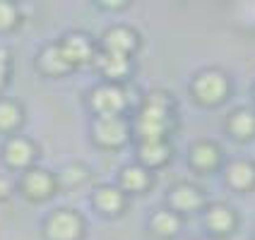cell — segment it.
<instances>
[{
    "label": "cell",
    "instance_id": "cell-1",
    "mask_svg": "<svg viewBox=\"0 0 255 240\" xmlns=\"http://www.w3.org/2000/svg\"><path fill=\"white\" fill-rule=\"evenodd\" d=\"M176 127V101L166 91H149L135 115L137 142L169 140Z\"/></svg>",
    "mask_w": 255,
    "mask_h": 240
},
{
    "label": "cell",
    "instance_id": "cell-2",
    "mask_svg": "<svg viewBox=\"0 0 255 240\" xmlns=\"http://www.w3.org/2000/svg\"><path fill=\"white\" fill-rule=\"evenodd\" d=\"M229 77L227 72L210 68V70H202L195 75L193 80V96L198 99V103L202 106H217L229 96Z\"/></svg>",
    "mask_w": 255,
    "mask_h": 240
},
{
    "label": "cell",
    "instance_id": "cell-3",
    "mask_svg": "<svg viewBox=\"0 0 255 240\" xmlns=\"http://www.w3.org/2000/svg\"><path fill=\"white\" fill-rule=\"evenodd\" d=\"M43 236L48 240H80L85 236V219L75 209H56L43 221Z\"/></svg>",
    "mask_w": 255,
    "mask_h": 240
},
{
    "label": "cell",
    "instance_id": "cell-4",
    "mask_svg": "<svg viewBox=\"0 0 255 240\" xmlns=\"http://www.w3.org/2000/svg\"><path fill=\"white\" fill-rule=\"evenodd\" d=\"M89 106L97 113V118L104 115H123V111L128 108V94L123 84H104L94 86L89 94Z\"/></svg>",
    "mask_w": 255,
    "mask_h": 240
},
{
    "label": "cell",
    "instance_id": "cell-5",
    "mask_svg": "<svg viewBox=\"0 0 255 240\" xmlns=\"http://www.w3.org/2000/svg\"><path fill=\"white\" fill-rule=\"evenodd\" d=\"M92 132H94V142L99 147H104V149H118L130 137V125H128V120L123 115H104V118L94 120Z\"/></svg>",
    "mask_w": 255,
    "mask_h": 240
},
{
    "label": "cell",
    "instance_id": "cell-6",
    "mask_svg": "<svg viewBox=\"0 0 255 240\" xmlns=\"http://www.w3.org/2000/svg\"><path fill=\"white\" fill-rule=\"evenodd\" d=\"M58 46H60L63 56L70 60L72 68L94 63V58L99 53L97 41H94L89 34H85V31H70V34H65V36L58 41Z\"/></svg>",
    "mask_w": 255,
    "mask_h": 240
},
{
    "label": "cell",
    "instance_id": "cell-7",
    "mask_svg": "<svg viewBox=\"0 0 255 240\" xmlns=\"http://www.w3.org/2000/svg\"><path fill=\"white\" fill-rule=\"evenodd\" d=\"M58 183L56 175L46 168H29L22 173V180H19V192L31 202H46L56 195Z\"/></svg>",
    "mask_w": 255,
    "mask_h": 240
},
{
    "label": "cell",
    "instance_id": "cell-8",
    "mask_svg": "<svg viewBox=\"0 0 255 240\" xmlns=\"http://www.w3.org/2000/svg\"><path fill=\"white\" fill-rule=\"evenodd\" d=\"M39 156L36 144L24 137V135H10L5 147H2V161L7 163V168L14 170H29L34 168V161Z\"/></svg>",
    "mask_w": 255,
    "mask_h": 240
},
{
    "label": "cell",
    "instance_id": "cell-9",
    "mask_svg": "<svg viewBox=\"0 0 255 240\" xmlns=\"http://www.w3.org/2000/svg\"><path fill=\"white\" fill-rule=\"evenodd\" d=\"M137 48H140V34L132 27L116 24V27H109L101 34L99 51H109V53H118V56L130 58Z\"/></svg>",
    "mask_w": 255,
    "mask_h": 240
},
{
    "label": "cell",
    "instance_id": "cell-10",
    "mask_svg": "<svg viewBox=\"0 0 255 240\" xmlns=\"http://www.w3.org/2000/svg\"><path fill=\"white\" fill-rule=\"evenodd\" d=\"M94 68L99 70V75L109 84H123L128 77H130V72H132V60L128 56L99 51L97 58H94Z\"/></svg>",
    "mask_w": 255,
    "mask_h": 240
},
{
    "label": "cell",
    "instance_id": "cell-11",
    "mask_svg": "<svg viewBox=\"0 0 255 240\" xmlns=\"http://www.w3.org/2000/svg\"><path fill=\"white\" fill-rule=\"evenodd\" d=\"M169 204L176 214H195L205 207V192L193 183H176L169 192Z\"/></svg>",
    "mask_w": 255,
    "mask_h": 240
},
{
    "label": "cell",
    "instance_id": "cell-12",
    "mask_svg": "<svg viewBox=\"0 0 255 240\" xmlns=\"http://www.w3.org/2000/svg\"><path fill=\"white\" fill-rule=\"evenodd\" d=\"M36 68H39L46 77H65V75H70V72L75 70L70 65V60L63 56L58 41L48 43V46H43L41 51H39V56H36Z\"/></svg>",
    "mask_w": 255,
    "mask_h": 240
},
{
    "label": "cell",
    "instance_id": "cell-13",
    "mask_svg": "<svg viewBox=\"0 0 255 240\" xmlns=\"http://www.w3.org/2000/svg\"><path fill=\"white\" fill-rule=\"evenodd\" d=\"M154 183L152 178V170H147L140 163H130L123 166L118 173V187L126 192V195H144Z\"/></svg>",
    "mask_w": 255,
    "mask_h": 240
},
{
    "label": "cell",
    "instance_id": "cell-14",
    "mask_svg": "<svg viewBox=\"0 0 255 240\" xmlns=\"http://www.w3.org/2000/svg\"><path fill=\"white\" fill-rule=\"evenodd\" d=\"M92 204L99 209L104 216H121L128 207V195L118 185H101L97 187Z\"/></svg>",
    "mask_w": 255,
    "mask_h": 240
},
{
    "label": "cell",
    "instance_id": "cell-15",
    "mask_svg": "<svg viewBox=\"0 0 255 240\" xmlns=\"http://www.w3.org/2000/svg\"><path fill=\"white\" fill-rule=\"evenodd\" d=\"M222 163V149L212 140H200L190 147V166L202 173H212Z\"/></svg>",
    "mask_w": 255,
    "mask_h": 240
},
{
    "label": "cell",
    "instance_id": "cell-16",
    "mask_svg": "<svg viewBox=\"0 0 255 240\" xmlns=\"http://www.w3.org/2000/svg\"><path fill=\"white\" fill-rule=\"evenodd\" d=\"M171 152H173V149H171L169 140L140 142V144H137V159H140V166H144L147 170L161 168L164 163H169Z\"/></svg>",
    "mask_w": 255,
    "mask_h": 240
},
{
    "label": "cell",
    "instance_id": "cell-17",
    "mask_svg": "<svg viewBox=\"0 0 255 240\" xmlns=\"http://www.w3.org/2000/svg\"><path fill=\"white\" fill-rule=\"evenodd\" d=\"M205 224L214 236H231L239 224V216L234 212V207H229V204H212L205 214Z\"/></svg>",
    "mask_w": 255,
    "mask_h": 240
},
{
    "label": "cell",
    "instance_id": "cell-18",
    "mask_svg": "<svg viewBox=\"0 0 255 240\" xmlns=\"http://www.w3.org/2000/svg\"><path fill=\"white\" fill-rule=\"evenodd\" d=\"M227 183L234 190L248 192L255 187V163L251 159H236L227 166Z\"/></svg>",
    "mask_w": 255,
    "mask_h": 240
},
{
    "label": "cell",
    "instance_id": "cell-19",
    "mask_svg": "<svg viewBox=\"0 0 255 240\" xmlns=\"http://www.w3.org/2000/svg\"><path fill=\"white\" fill-rule=\"evenodd\" d=\"M181 226H183L181 214L171 212V209H159V212H154L152 219H149V231L161 240L176 238L178 231H181Z\"/></svg>",
    "mask_w": 255,
    "mask_h": 240
},
{
    "label": "cell",
    "instance_id": "cell-20",
    "mask_svg": "<svg viewBox=\"0 0 255 240\" xmlns=\"http://www.w3.org/2000/svg\"><path fill=\"white\" fill-rule=\"evenodd\" d=\"M227 130L231 132V137L239 142L253 140L255 137V111H251V108H236L234 113L229 115Z\"/></svg>",
    "mask_w": 255,
    "mask_h": 240
},
{
    "label": "cell",
    "instance_id": "cell-21",
    "mask_svg": "<svg viewBox=\"0 0 255 240\" xmlns=\"http://www.w3.org/2000/svg\"><path fill=\"white\" fill-rule=\"evenodd\" d=\"M24 123V108L14 99L0 96V132L14 135V130Z\"/></svg>",
    "mask_w": 255,
    "mask_h": 240
},
{
    "label": "cell",
    "instance_id": "cell-22",
    "mask_svg": "<svg viewBox=\"0 0 255 240\" xmlns=\"http://www.w3.org/2000/svg\"><path fill=\"white\" fill-rule=\"evenodd\" d=\"M89 180V168L85 163H70L60 170L56 175L58 187H65V190H72V187H80L82 183Z\"/></svg>",
    "mask_w": 255,
    "mask_h": 240
},
{
    "label": "cell",
    "instance_id": "cell-23",
    "mask_svg": "<svg viewBox=\"0 0 255 240\" xmlns=\"http://www.w3.org/2000/svg\"><path fill=\"white\" fill-rule=\"evenodd\" d=\"M22 14H19V7L14 2H7V0H0V34L2 31H12L17 24H19Z\"/></svg>",
    "mask_w": 255,
    "mask_h": 240
},
{
    "label": "cell",
    "instance_id": "cell-24",
    "mask_svg": "<svg viewBox=\"0 0 255 240\" xmlns=\"http://www.w3.org/2000/svg\"><path fill=\"white\" fill-rule=\"evenodd\" d=\"M10 70H12V53H10L5 46H0V89L7 84Z\"/></svg>",
    "mask_w": 255,
    "mask_h": 240
},
{
    "label": "cell",
    "instance_id": "cell-25",
    "mask_svg": "<svg viewBox=\"0 0 255 240\" xmlns=\"http://www.w3.org/2000/svg\"><path fill=\"white\" fill-rule=\"evenodd\" d=\"M10 195H12V183H10L5 175H0V202L7 199Z\"/></svg>",
    "mask_w": 255,
    "mask_h": 240
},
{
    "label": "cell",
    "instance_id": "cell-26",
    "mask_svg": "<svg viewBox=\"0 0 255 240\" xmlns=\"http://www.w3.org/2000/svg\"><path fill=\"white\" fill-rule=\"evenodd\" d=\"M126 5L128 2H99V7H106V10H121Z\"/></svg>",
    "mask_w": 255,
    "mask_h": 240
},
{
    "label": "cell",
    "instance_id": "cell-27",
    "mask_svg": "<svg viewBox=\"0 0 255 240\" xmlns=\"http://www.w3.org/2000/svg\"><path fill=\"white\" fill-rule=\"evenodd\" d=\"M193 240H212V238H193Z\"/></svg>",
    "mask_w": 255,
    "mask_h": 240
}]
</instances>
